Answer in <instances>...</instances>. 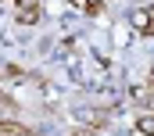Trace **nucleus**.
<instances>
[{"instance_id": "2", "label": "nucleus", "mask_w": 154, "mask_h": 136, "mask_svg": "<svg viewBox=\"0 0 154 136\" xmlns=\"http://www.w3.org/2000/svg\"><path fill=\"white\" fill-rule=\"evenodd\" d=\"M133 22H136V29H140V32L154 36V7H140V11L133 14Z\"/></svg>"}, {"instance_id": "5", "label": "nucleus", "mask_w": 154, "mask_h": 136, "mask_svg": "<svg viewBox=\"0 0 154 136\" xmlns=\"http://www.w3.org/2000/svg\"><path fill=\"white\" fill-rule=\"evenodd\" d=\"M140 133L154 136V118H151V115H147V118H140Z\"/></svg>"}, {"instance_id": "3", "label": "nucleus", "mask_w": 154, "mask_h": 136, "mask_svg": "<svg viewBox=\"0 0 154 136\" xmlns=\"http://www.w3.org/2000/svg\"><path fill=\"white\" fill-rule=\"evenodd\" d=\"M0 136H32L25 125H11V122H0Z\"/></svg>"}, {"instance_id": "4", "label": "nucleus", "mask_w": 154, "mask_h": 136, "mask_svg": "<svg viewBox=\"0 0 154 136\" xmlns=\"http://www.w3.org/2000/svg\"><path fill=\"white\" fill-rule=\"evenodd\" d=\"M79 7H86V11H90V14H97V11H100V0H75Z\"/></svg>"}, {"instance_id": "1", "label": "nucleus", "mask_w": 154, "mask_h": 136, "mask_svg": "<svg viewBox=\"0 0 154 136\" xmlns=\"http://www.w3.org/2000/svg\"><path fill=\"white\" fill-rule=\"evenodd\" d=\"M18 22L22 25L39 22V0H18Z\"/></svg>"}]
</instances>
